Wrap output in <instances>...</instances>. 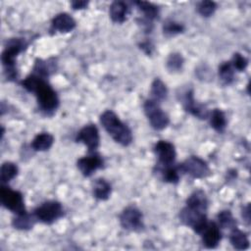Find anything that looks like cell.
Segmentation results:
<instances>
[{
    "instance_id": "6da1fadb",
    "label": "cell",
    "mask_w": 251,
    "mask_h": 251,
    "mask_svg": "<svg viewBox=\"0 0 251 251\" xmlns=\"http://www.w3.org/2000/svg\"><path fill=\"white\" fill-rule=\"evenodd\" d=\"M27 91L35 94L39 107L45 112L55 111L59 106V99L54 89L44 80V77L32 74L22 81Z\"/></svg>"
},
{
    "instance_id": "7a4b0ae2",
    "label": "cell",
    "mask_w": 251,
    "mask_h": 251,
    "mask_svg": "<svg viewBox=\"0 0 251 251\" xmlns=\"http://www.w3.org/2000/svg\"><path fill=\"white\" fill-rule=\"evenodd\" d=\"M100 122L106 131L116 142L126 146L132 141V134L130 129L121 122V120L114 112L110 110L105 111L100 117Z\"/></svg>"
},
{
    "instance_id": "3957f363",
    "label": "cell",
    "mask_w": 251,
    "mask_h": 251,
    "mask_svg": "<svg viewBox=\"0 0 251 251\" xmlns=\"http://www.w3.org/2000/svg\"><path fill=\"white\" fill-rule=\"evenodd\" d=\"M25 47V40L21 38H12L8 41L7 46L5 47L1 60L5 70L6 76L9 80L17 78V68L15 65V58L19 53H21Z\"/></svg>"
},
{
    "instance_id": "277c9868",
    "label": "cell",
    "mask_w": 251,
    "mask_h": 251,
    "mask_svg": "<svg viewBox=\"0 0 251 251\" xmlns=\"http://www.w3.org/2000/svg\"><path fill=\"white\" fill-rule=\"evenodd\" d=\"M0 198H1V203L2 205L12 211L13 213L17 215H22L26 213L25 204H24V199L23 195L19 191L12 190L9 187L2 186L0 190Z\"/></svg>"
},
{
    "instance_id": "5b68a950",
    "label": "cell",
    "mask_w": 251,
    "mask_h": 251,
    "mask_svg": "<svg viewBox=\"0 0 251 251\" xmlns=\"http://www.w3.org/2000/svg\"><path fill=\"white\" fill-rule=\"evenodd\" d=\"M144 112L155 129H163L169 125L170 120L168 115L160 108L156 101L152 99L146 100L144 103Z\"/></svg>"
},
{
    "instance_id": "8992f818",
    "label": "cell",
    "mask_w": 251,
    "mask_h": 251,
    "mask_svg": "<svg viewBox=\"0 0 251 251\" xmlns=\"http://www.w3.org/2000/svg\"><path fill=\"white\" fill-rule=\"evenodd\" d=\"M63 208L62 205L57 201H47L42 205L38 206L33 215L36 220L44 223V224H52L59 218L63 216Z\"/></svg>"
},
{
    "instance_id": "52a82bcc",
    "label": "cell",
    "mask_w": 251,
    "mask_h": 251,
    "mask_svg": "<svg viewBox=\"0 0 251 251\" xmlns=\"http://www.w3.org/2000/svg\"><path fill=\"white\" fill-rule=\"evenodd\" d=\"M179 219L197 233H200L207 225V218L204 212L191 209L187 206L180 211Z\"/></svg>"
},
{
    "instance_id": "ba28073f",
    "label": "cell",
    "mask_w": 251,
    "mask_h": 251,
    "mask_svg": "<svg viewBox=\"0 0 251 251\" xmlns=\"http://www.w3.org/2000/svg\"><path fill=\"white\" fill-rule=\"evenodd\" d=\"M179 171L190 175L196 178H202L209 175L210 170L207 163L199 157L191 156L186 159L179 167Z\"/></svg>"
},
{
    "instance_id": "9c48e42d",
    "label": "cell",
    "mask_w": 251,
    "mask_h": 251,
    "mask_svg": "<svg viewBox=\"0 0 251 251\" xmlns=\"http://www.w3.org/2000/svg\"><path fill=\"white\" fill-rule=\"evenodd\" d=\"M120 222L126 229L140 230L143 227L142 214L135 207L126 208L120 216Z\"/></svg>"
},
{
    "instance_id": "30bf717a",
    "label": "cell",
    "mask_w": 251,
    "mask_h": 251,
    "mask_svg": "<svg viewBox=\"0 0 251 251\" xmlns=\"http://www.w3.org/2000/svg\"><path fill=\"white\" fill-rule=\"evenodd\" d=\"M75 140L82 142L89 152L95 151L99 145V132L94 125H87L83 126L77 133Z\"/></svg>"
},
{
    "instance_id": "8fae6325",
    "label": "cell",
    "mask_w": 251,
    "mask_h": 251,
    "mask_svg": "<svg viewBox=\"0 0 251 251\" xmlns=\"http://www.w3.org/2000/svg\"><path fill=\"white\" fill-rule=\"evenodd\" d=\"M154 152L158 157L159 165L162 167L173 165L176 159V150L174 145L165 140H160L155 144Z\"/></svg>"
},
{
    "instance_id": "7c38bea8",
    "label": "cell",
    "mask_w": 251,
    "mask_h": 251,
    "mask_svg": "<svg viewBox=\"0 0 251 251\" xmlns=\"http://www.w3.org/2000/svg\"><path fill=\"white\" fill-rule=\"evenodd\" d=\"M103 160L98 154H92L80 158L77 161V168L84 176H90L96 170L102 168Z\"/></svg>"
},
{
    "instance_id": "4fadbf2b",
    "label": "cell",
    "mask_w": 251,
    "mask_h": 251,
    "mask_svg": "<svg viewBox=\"0 0 251 251\" xmlns=\"http://www.w3.org/2000/svg\"><path fill=\"white\" fill-rule=\"evenodd\" d=\"M200 233L202 234L203 243L207 248H215L221 240V231L219 226L215 223H207Z\"/></svg>"
},
{
    "instance_id": "5bb4252c",
    "label": "cell",
    "mask_w": 251,
    "mask_h": 251,
    "mask_svg": "<svg viewBox=\"0 0 251 251\" xmlns=\"http://www.w3.org/2000/svg\"><path fill=\"white\" fill-rule=\"evenodd\" d=\"M183 105L187 112L199 119H206L209 116V112L206 106L199 104L194 100L192 91L186 92L183 99Z\"/></svg>"
},
{
    "instance_id": "9a60e30c",
    "label": "cell",
    "mask_w": 251,
    "mask_h": 251,
    "mask_svg": "<svg viewBox=\"0 0 251 251\" xmlns=\"http://www.w3.org/2000/svg\"><path fill=\"white\" fill-rule=\"evenodd\" d=\"M75 27V20L67 13L58 14L51 24V29L59 32H70Z\"/></svg>"
},
{
    "instance_id": "2e32d148",
    "label": "cell",
    "mask_w": 251,
    "mask_h": 251,
    "mask_svg": "<svg viewBox=\"0 0 251 251\" xmlns=\"http://www.w3.org/2000/svg\"><path fill=\"white\" fill-rule=\"evenodd\" d=\"M186 206L191 209L205 213V211L207 210V206H208V200H207L205 193L202 190L194 191L188 197V199L186 201Z\"/></svg>"
},
{
    "instance_id": "e0dca14e",
    "label": "cell",
    "mask_w": 251,
    "mask_h": 251,
    "mask_svg": "<svg viewBox=\"0 0 251 251\" xmlns=\"http://www.w3.org/2000/svg\"><path fill=\"white\" fill-rule=\"evenodd\" d=\"M128 8L123 1H114L110 6V17L115 23H124L126 20Z\"/></svg>"
},
{
    "instance_id": "ac0fdd59",
    "label": "cell",
    "mask_w": 251,
    "mask_h": 251,
    "mask_svg": "<svg viewBox=\"0 0 251 251\" xmlns=\"http://www.w3.org/2000/svg\"><path fill=\"white\" fill-rule=\"evenodd\" d=\"M54 142V137L47 132H41L37 134L31 141V147L35 151L48 150Z\"/></svg>"
},
{
    "instance_id": "d6986e66",
    "label": "cell",
    "mask_w": 251,
    "mask_h": 251,
    "mask_svg": "<svg viewBox=\"0 0 251 251\" xmlns=\"http://www.w3.org/2000/svg\"><path fill=\"white\" fill-rule=\"evenodd\" d=\"M229 240L232 246L237 250H244L249 246V240L247 238V235L236 227L232 228L229 234Z\"/></svg>"
},
{
    "instance_id": "ffe728a7",
    "label": "cell",
    "mask_w": 251,
    "mask_h": 251,
    "mask_svg": "<svg viewBox=\"0 0 251 251\" xmlns=\"http://www.w3.org/2000/svg\"><path fill=\"white\" fill-rule=\"evenodd\" d=\"M93 194L97 199L107 200L111 194V185L105 179L98 178L93 185Z\"/></svg>"
},
{
    "instance_id": "44dd1931",
    "label": "cell",
    "mask_w": 251,
    "mask_h": 251,
    "mask_svg": "<svg viewBox=\"0 0 251 251\" xmlns=\"http://www.w3.org/2000/svg\"><path fill=\"white\" fill-rule=\"evenodd\" d=\"M134 4L143 13L146 20L151 21V20H154V19L158 18L159 9L154 4L149 3V2H144V1H136Z\"/></svg>"
},
{
    "instance_id": "7402d4cb",
    "label": "cell",
    "mask_w": 251,
    "mask_h": 251,
    "mask_svg": "<svg viewBox=\"0 0 251 251\" xmlns=\"http://www.w3.org/2000/svg\"><path fill=\"white\" fill-rule=\"evenodd\" d=\"M150 92H151V96L153 98L152 100L157 102V101H162L167 97L168 90H167L165 83L161 79L156 78L151 84Z\"/></svg>"
},
{
    "instance_id": "603a6c76",
    "label": "cell",
    "mask_w": 251,
    "mask_h": 251,
    "mask_svg": "<svg viewBox=\"0 0 251 251\" xmlns=\"http://www.w3.org/2000/svg\"><path fill=\"white\" fill-rule=\"evenodd\" d=\"M210 123H211V126L215 130H217L219 132L224 131V129L226 128V120L225 114L219 109L213 110V112L211 113Z\"/></svg>"
},
{
    "instance_id": "cb8c5ba5",
    "label": "cell",
    "mask_w": 251,
    "mask_h": 251,
    "mask_svg": "<svg viewBox=\"0 0 251 251\" xmlns=\"http://www.w3.org/2000/svg\"><path fill=\"white\" fill-rule=\"evenodd\" d=\"M34 219H36L34 215L30 216L27 213L17 215V217L13 220V226L18 229H28L33 226Z\"/></svg>"
},
{
    "instance_id": "d4e9b609",
    "label": "cell",
    "mask_w": 251,
    "mask_h": 251,
    "mask_svg": "<svg viewBox=\"0 0 251 251\" xmlns=\"http://www.w3.org/2000/svg\"><path fill=\"white\" fill-rule=\"evenodd\" d=\"M18 174V167L11 162H5L1 166V181L7 183L12 180Z\"/></svg>"
},
{
    "instance_id": "484cf974",
    "label": "cell",
    "mask_w": 251,
    "mask_h": 251,
    "mask_svg": "<svg viewBox=\"0 0 251 251\" xmlns=\"http://www.w3.org/2000/svg\"><path fill=\"white\" fill-rule=\"evenodd\" d=\"M233 67L231 66L230 62H225L223 63L219 68V76L222 79V81L226 84H229L233 80L234 76V71Z\"/></svg>"
},
{
    "instance_id": "4316f807",
    "label": "cell",
    "mask_w": 251,
    "mask_h": 251,
    "mask_svg": "<svg viewBox=\"0 0 251 251\" xmlns=\"http://www.w3.org/2000/svg\"><path fill=\"white\" fill-rule=\"evenodd\" d=\"M161 174L163 176V179L167 182H171V183H176L178 181L179 179V169L178 167H172V165L170 166H164L161 168Z\"/></svg>"
},
{
    "instance_id": "83f0119b",
    "label": "cell",
    "mask_w": 251,
    "mask_h": 251,
    "mask_svg": "<svg viewBox=\"0 0 251 251\" xmlns=\"http://www.w3.org/2000/svg\"><path fill=\"white\" fill-rule=\"evenodd\" d=\"M219 225L224 228H233L236 226V222L233 219L231 213L229 211H222L218 215Z\"/></svg>"
},
{
    "instance_id": "f1b7e54d",
    "label": "cell",
    "mask_w": 251,
    "mask_h": 251,
    "mask_svg": "<svg viewBox=\"0 0 251 251\" xmlns=\"http://www.w3.org/2000/svg\"><path fill=\"white\" fill-rule=\"evenodd\" d=\"M164 33L168 36H174L183 31V25L174 21H167L163 25Z\"/></svg>"
},
{
    "instance_id": "f546056e",
    "label": "cell",
    "mask_w": 251,
    "mask_h": 251,
    "mask_svg": "<svg viewBox=\"0 0 251 251\" xmlns=\"http://www.w3.org/2000/svg\"><path fill=\"white\" fill-rule=\"evenodd\" d=\"M182 64H183V59H182L181 55L178 54V53L171 54L168 58V61H167L168 69L170 71H173V72L179 71L182 67Z\"/></svg>"
},
{
    "instance_id": "4dcf8cb0",
    "label": "cell",
    "mask_w": 251,
    "mask_h": 251,
    "mask_svg": "<svg viewBox=\"0 0 251 251\" xmlns=\"http://www.w3.org/2000/svg\"><path fill=\"white\" fill-rule=\"evenodd\" d=\"M217 9V5L213 1H202L199 3L197 10L199 14L203 17H210L214 14Z\"/></svg>"
},
{
    "instance_id": "1f68e13d",
    "label": "cell",
    "mask_w": 251,
    "mask_h": 251,
    "mask_svg": "<svg viewBox=\"0 0 251 251\" xmlns=\"http://www.w3.org/2000/svg\"><path fill=\"white\" fill-rule=\"evenodd\" d=\"M231 63V66L233 67V69L239 71V72H242L243 70L246 69L247 65H248V61L247 59L242 56L241 54L239 53H235L232 57V61L230 62Z\"/></svg>"
},
{
    "instance_id": "d6a6232c",
    "label": "cell",
    "mask_w": 251,
    "mask_h": 251,
    "mask_svg": "<svg viewBox=\"0 0 251 251\" xmlns=\"http://www.w3.org/2000/svg\"><path fill=\"white\" fill-rule=\"evenodd\" d=\"M88 2L86 1H73L72 2V7L75 10H80V9H84L87 6Z\"/></svg>"
},
{
    "instance_id": "836d02e7",
    "label": "cell",
    "mask_w": 251,
    "mask_h": 251,
    "mask_svg": "<svg viewBox=\"0 0 251 251\" xmlns=\"http://www.w3.org/2000/svg\"><path fill=\"white\" fill-rule=\"evenodd\" d=\"M250 209H249V205H247L246 206V208L245 209H243V213H242V216H243V218H245V221L246 222H248L249 223V221H250Z\"/></svg>"
}]
</instances>
